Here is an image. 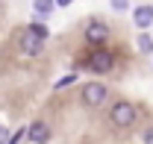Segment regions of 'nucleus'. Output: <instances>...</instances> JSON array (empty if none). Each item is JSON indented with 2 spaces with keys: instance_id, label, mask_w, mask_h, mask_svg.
I'll return each mask as SVG.
<instances>
[{
  "instance_id": "9d476101",
  "label": "nucleus",
  "mask_w": 153,
  "mask_h": 144,
  "mask_svg": "<svg viewBox=\"0 0 153 144\" xmlns=\"http://www.w3.org/2000/svg\"><path fill=\"white\" fill-rule=\"evenodd\" d=\"M30 30H33V33H36V36H41L44 38V41H47V36H50V30H47V27H44V24H41V21H33V24H30Z\"/></svg>"
},
{
  "instance_id": "20e7f679",
  "label": "nucleus",
  "mask_w": 153,
  "mask_h": 144,
  "mask_svg": "<svg viewBox=\"0 0 153 144\" xmlns=\"http://www.w3.org/2000/svg\"><path fill=\"white\" fill-rule=\"evenodd\" d=\"M18 50H21L24 56H30V59H36V56L44 53V38L36 36L30 27H24V30H21V36H18Z\"/></svg>"
},
{
  "instance_id": "9b49d317",
  "label": "nucleus",
  "mask_w": 153,
  "mask_h": 144,
  "mask_svg": "<svg viewBox=\"0 0 153 144\" xmlns=\"http://www.w3.org/2000/svg\"><path fill=\"white\" fill-rule=\"evenodd\" d=\"M112 9L115 12H127L130 9V0H112Z\"/></svg>"
},
{
  "instance_id": "f257e3e1",
  "label": "nucleus",
  "mask_w": 153,
  "mask_h": 144,
  "mask_svg": "<svg viewBox=\"0 0 153 144\" xmlns=\"http://www.w3.org/2000/svg\"><path fill=\"white\" fill-rule=\"evenodd\" d=\"M135 121H138L135 103H130V100H115L112 103V109H109V124L115 129H133Z\"/></svg>"
},
{
  "instance_id": "4468645a",
  "label": "nucleus",
  "mask_w": 153,
  "mask_h": 144,
  "mask_svg": "<svg viewBox=\"0 0 153 144\" xmlns=\"http://www.w3.org/2000/svg\"><path fill=\"white\" fill-rule=\"evenodd\" d=\"M6 141H9V129L0 124V144H6Z\"/></svg>"
},
{
  "instance_id": "6e6552de",
  "label": "nucleus",
  "mask_w": 153,
  "mask_h": 144,
  "mask_svg": "<svg viewBox=\"0 0 153 144\" xmlns=\"http://www.w3.org/2000/svg\"><path fill=\"white\" fill-rule=\"evenodd\" d=\"M33 9H36L38 18H47V15L56 9V0H33Z\"/></svg>"
},
{
  "instance_id": "f8f14e48",
  "label": "nucleus",
  "mask_w": 153,
  "mask_h": 144,
  "mask_svg": "<svg viewBox=\"0 0 153 144\" xmlns=\"http://www.w3.org/2000/svg\"><path fill=\"white\" fill-rule=\"evenodd\" d=\"M74 79H76V73H68V76H62V79L56 82V88H65V85H71Z\"/></svg>"
},
{
  "instance_id": "2eb2a0df",
  "label": "nucleus",
  "mask_w": 153,
  "mask_h": 144,
  "mask_svg": "<svg viewBox=\"0 0 153 144\" xmlns=\"http://www.w3.org/2000/svg\"><path fill=\"white\" fill-rule=\"evenodd\" d=\"M74 0H56V6H71Z\"/></svg>"
},
{
  "instance_id": "dca6fc26",
  "label": "nucleus",
  "mask_w": 153,
  "mask_h": 144,
  "mask_svg": "<svg viewBox=\"0 0 153 144\" xmlns=\"http://www.w3.org/2000/svg\"><path fill=\"white\" fill-rule=\"evenodd\" d=\"M3 9H6V3H3V0H0V15H3Z\"/></svg>"
},
{
  "instance_id": "7ed1b4c3",
  "label": "nucleus",
  "mask_w": 153,
  "mask_h": 144,
  "mask_svg": "<svg viewBox=\"0 0 153 144\" xmlns=\"http://www.w3.org/2000/svg\"><path fill=\"white\" fill-rule=\"evenodd\" d=\"M106 100H109V88L103 82H85L82 91H79V103L85 109H97V106H103Z\"/></svg>"
},
{
  "instance_id": "0eeeda50",
  "label": "nucleus",
  "mask_w": 153,
  "mask_h": 144,
  "mask_svg": "<svg viewBox=\"0 0 153 144\" xmlns=\"http://www.w3.org/2000/svg\"><path fill=\"white\" fill-rule=\"evenodd\" d=\"M133 24L138 30H150L153 27V6L150 3H141V6L133 9Z\"/></svg>"
},
{
  "instance_id": "1a4fd4ad",
  "label": "nucleus",
  "mask_w": 153,
  "mask_h": 144,
  "mask_svg": "<svg viewBox=\"0 0 153 144\" xmlns=\"http://www.w3.org/2000/svg\"><path fill=\"white\" fill-rule=\"evenodd\" d=\"M135 47H138V53H141V56H150L153 53V38L147 36V30H141V36H138V41H135Z\"/></svg>"
},
{
  "instance_id": "39448f33",
  "label": "nucleus",
  "mask_w": 153,
  "mask_h": 144,
  "mask_svg": "<svg viewBox=\"0 0 153 144\" xmlns=\"http://www.w3.org/2000/svg\"><path fill=\"white\" fill-rule=\"evenodd\" d=\"M109 24H103V21H88L85 24V30H82V36H85V41L88 44H94V47H100V44H106V38H109Z\"/></svg>"
},
{
  "instance_id": "ddd939ff",
  "label": "nucleus",
  "mask_w": 153,
  "mask_h": 144,
  "mask_svg": "<svg viewBox=\"0 0 153 144\" xmlns=\"http://www.w3.org/2000/svg\"><path fill=\"white\" fill-rule=\"evenodd\" d=\"M141 144H153V126H147V129L141 132Z\"/></svg>"
},
{
  "instance_id": "f03ea898",
  "label": "nucleus",
  "mask_w": 153,
  "mask_h": 144,
  "mask_svg": "<svg viewBox=\"0 0 153 144\" xmlns=\"http://www.w3.org/2000/svg\"><path fill=\"white\" fill-rule=\"evenodd\" d=\"M85 68L91 73H112L115 71V53L106 50V47H94L88 59H85Z\"/></svg>"
},
{
  "instance_id": "423d86ee",
  "label": "nucleus",
  "mask_w": 153,
  "mask_h": 144,
  "mask_svg": "<svg viewBox=\"0 0 153 144\" xmlns=\"http://www.w3.org/2000/svg\"><path fill=\"white\" fill-rule=\"evenodd\" d=\"M27 141L30 144H47L50 141V124L47 121H33V124L27 126Z\"/></svg>"
}]
</instances>
